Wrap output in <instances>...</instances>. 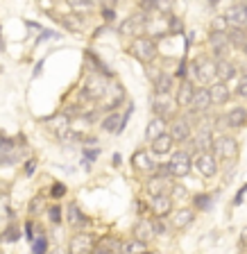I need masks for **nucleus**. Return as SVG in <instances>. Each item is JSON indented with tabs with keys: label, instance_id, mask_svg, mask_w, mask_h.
<instances>
[{
	"label": "nucleus",
	"instance_id": "13",
	"mask_svg": "<svg viewBox=\"0 0 247 254\" xmlns=\"http://www.w3.org/2000/svg\"><path fill=\"white\" fill-rule=\"evenodd\" d=\"M150 77H152V82H154V91H159V93H173L175 77L170 73L154 70V73H150Z\"/></svg>",
	"mask_w": 247,
	"mask_h": 254
},
{
	"label": "nucleus",
	"instance_id": "27",
	"mask_svg": "<svg viewBox=\"0 0 247 254\" xmlns=\"http://www.w3.org/2000/svg\"><path fill=\"white\" fill-rule=\"evenodd\" d=\"M193 220H195V213L190 211V209H182V211L175 213L173 225L177 229H184V227H188V225H193Z\"/></svg>",
	"mask_w": 247,
	"mask_h": 254
},
{
	"label": "nucleus",
	"instance_id": "40",
	"mask_svg": "<svg viewBox=\"0 0 247 254\" xmlns=\"http://www.w3.org/2000/svg\"><path fill=\"white\" fill-rule=\"evenodd\" d=\"M32 248H34V252H37V254H41V252H46L48 243L43 241V238H39V241H34V245H32Z\"/></svg>",
	"mask_w": 247,
	"mask_h": 254
},
{
	"label": "nucleus",
	"instance_id": "4",
	"mask_svg": "<svg viewBox=\"0 0 247 254\" xmlns=\"http://www.w3.org/2000/svg\"><path fill=\"white\" fill-rule=\"evenodd\" d=\"M193 166H195V170L200 175H204V177H213V175L218 173V161H216V157H213L211 150H206V152L200 150L193 159Z\"/></svg>",
	"mask_w": 247,
	"mask_h": 254
},
{
	"label": "nucleus",
	"instance_id": "12",
	"mask_svg": "<svg viewBox=\"0 0 247 254\" xmlns=\"http://www.w3.org/2000/svg\"><path fill=\"white\" fill-rule=\"evenodd\" d=\"M211 105H213V98H211V89L197 86V89H195V98H193V107H190V109H193L195 114H206Z\"/></svg>",
	"mask_w": 247,
	"mask_h": 254
},
{
	"label": "nucleus",
	"instance_id": "50",
	"mask_svg": "<svg viewBox=\"0 0 247 254\" xmlns=\"http://www.w3.org/2000/svg\"><path fill=\"white\" fill-rule=\"evenodd\" d=\"M114 166H121V154H114Z\"/></svg>",
	"mask_w": 247,
	"mask_h": 254
},
{
	"label": "nucleus",
	"instance_id": "44",
	"mask_svg": "<svg viewBox=\"0 0 247 254\" xmlns=\"http://www.w3.org/2000/svg\"><path fill=\"white\" fill-rule=\"evenodd\" d=\"M102 16H105V21H107V23H114V18H116L114 9H105V11H102Z\"/></svg>",
	"mask_w": 247,
	"mask_h": 254
},
{
	"label": "nucleus",
	"instance_id": "45",
	"mask_svg": "<svg viewBox=\"0 0 247 254\" xmlns=\"http://www.w3.org/2000/svg\"><path fill=\"white\" fill-rule=\"evenodd\" d=\"M245 190H247V186H243V189L238 190V195L234 197V204H236V206H238V204H241V202H243V195H245Z\"/></svg>",
	"mask_w": 247,
	"mask_h": 254
},
{
	"label": "nucleus",
	"instance_id": "19",
	"mask_svg": "<svg viewBox=\"0 0 247 254\" xmlns=\"http://www.w3.org/2000/svg\"><path fill=\"white\" fill-rule=\"evenodd\" d=\"M166 132V118L163 116H157V114H154L152 116V121L147 123V129H145V138L150 143L154 141V138L157 136H161V134Z\"/></svg>",
	"mask_w": 247,
	"mask_h": 254
},
{
	"label": "nucleus",
	"instance_id": "1",
	"mask_svg": "<svg viewBox=\"0 0 247 254\" xmlns=\"http://www.w3.org/2000/svg\"><path fill=\"white\" fill-rule=\"evenodd\" d=\"M129 53L134 55L138 62L150 64V62H154V59H157V55H159L157 41H154V39H150V37H143V34H141V37H134V39H131V43H129Z\"/></svg>",
	"mask_w": 247,
	"mask_h": 254
},
{
	"label": "nucleus",
	"instance_id": "25",
	"mask_svg": "<svg viewBox=\"0 0 247 254\" xmlns=\"http://www.w3.org/2000/svg\"><path fill=\"white\" fill-rule=\"evenodd\" d=\"M227 37H229V43H232L234 48H243V46L247 43V32H245V27L232 25L229 30H227Z\"/></svg>",
	"mask_w": 247,
	"mask_h": 254
},
{
	"label": "nucleus",
	"instance_id": "46",
	"mask_svg": "<svg viewBox=\"0 0 247 254\" xmlns=\"http://www.w3.org/2000/svg\"><path fill=\"white\" fill-rule=\"evenodd\" d=\"M39 206H41V197H34V202L30 204V211H32V213L39 211Z\"/></svg>",
	"mask_w": 247,
	"mask_h": 254
},
{
	"label": "nucleus",
	"instance_id": "29",
	"mask_svg": "<svg viewBox=\"0 0 247 254\" xmlns=\"http://www.w3.org/2000/svg\"><path fill=\"white\" fill-rule=\"evenodd\" d=\"M145 250H147V243L136 236H131L129 243H125V252H145Z\"/></svg>",
	"mask_w": 247,
	"mask_h": 254
},
{
	"label": "nucleus",
	"instance_id": "36",
	"mask_svg": "<svg viewBox=\"0 0 247 254\" xmlns=\"http://www.w3.org/2000/svg\"><path fill=\"white\" fill-rule=\"evenodd\" d=\"M75 9H91L93 7V0H68Z\"/></svg>",
	"mask_w": 247,
	"mask_h": 254
},
{
	"label": "nucleus",
	"instance_id": "23",
	"mask_svg": "<svg viewBox=\"0 0 247 254\" xmlns=\"http://www.w3.org/2000/svg\"><path fill=\"white\" fill-rule=\"evenodd\" d=\"M166 189H168V180L166 177H161V175H154L150 182H145V190L147 195H161V193H166Z\"/></svg>",
	"mask_w": 247,
	"mask_h": 254
},
{
	"label": "nucleus",
	"instance_id": "39",
	"mask_svg": "<svg viewBox=\"0 0 247 254\" xmlns=\"http://www.w3.org/2000/svg\"><path fill=\"white\" fill-rule=\"evenodd\" d=\"M141 7L143 11H152V9H157V0H141Z\"/></svg>",
	"mask_w": 247,
	"mask_h": 254
},
{
	"label": "nucleus",
	"instance_id": "6",
	"mask_svg": "<svg viewBox=\"0 0 247 254\" xmlns=\"http://www.w3.org/2000/svg\"><path fill=\"white\" fill-rule=\"evenodd\" d=\"M209 48H211V53H213V57H216V59L225 57L227 50L232 48V43H229V37H227V32H220V30H213V32H211Z\"/></svg>",
	"mask_w": 247,
	"mask_h": 254
},
{
	"label": "nucleus",
	"instance_id": "34",
	"mask_svg": "<svg viewBox=\"0 0 247 254\" xmlns=\"http://www.w3.org/2000/svg\"><path fill=\"white\" fill-rule=\"evenodd\" d=\"M236 93L241 95V98H247V73H243L241 77H238V84H236Z\"/></svg>",
	"mask_w": 247,
	"mask_h": 254
},
{
	"label": "nucleus",
	"instance_id": "9",
	"mask_svg": "<svg viewBox=\"0 0 247 254\" xmlns=\"http://www.w3.org/2000/svg\"><path fill=\"white\" fill-rule=\"evenodd\" d=\"M177 102V100H175ZM173 98H170V93H159V91H154L152 95V111L157 114V116H163V118H168L170 116V111H173Z\"/></svg>",
	"mask_w": 247,
	"mask_h": 254
},
{
	"label": "nucleus",
	"instance_id": "18",
	"mask_svg": "<svg viewBox=\"0 0 247 254\" xmlns=\"http://www.w3.org/2000/svg\"><path fill=\"white\" fill-rule=\"evenodd\" d=\"M131 164H134L136 170H141V173H154V168H157V164L147 157L145 150H138V152L131 154Z\"/></svg>",
	"mask_w": 247,
	"mask_h": 254
},
{
	"label": "nucleus",
	"instance_id": "33",
	"mask_svg": "<svg viewBox=\"0 0 247 254\" xmlns=\"http://www.w3.org/2000/svg\"><path fill=\"white\" fill-rule=\"evenodd\" d=\"M154 173L161 175V177H166V180H170V177H175L173 175V168H170V161L168 164H159L157 168H154Z\"/></svg>",
	"mask_w": 247,
	"mask_h": 254
},
{
	"label": "nucleus",
	"instance_id": "43",
	"mask_svg": "<svg viewBox=\"0 0 247 254\" xmlns=\"http://www.w3.org/2000/svg\"><path fill=\"white\" fill-rule=\"evenodd\" d=\"M63 193H66V186H63V184H57V186H53V195H55V197H62Z\"/></svg>",
	"mask_w": 247,
	"mask_h": 254
},
{
	"label": "nucleus",
	"instance_id": "35",
	"mask_svg": "<svg viewBox=\"0 0 247 254\" xmlns=\"http://www.w3.org/2000/svg\"><path fill=\"white\" fill-rule=\"evenodd\" d=\"M170 195H173V200H184V197H188V193H186L184 186L175 184V186H173V190H170Z\"/></svg>",
	"mask_w": 247,
	"mask_h": 254
},
{
	"label": "nucleus",
	"instance_id": "31",
	"mask_svg": "<svg viewBox=\"0 0 247 254\" xmlns=\"http://www.w3.org/2000/svg\"><path fill=\"white\" fill-rule=\"evenodd\" d=\"M18 236H21L18 227H16V225H9V227L5 229V234H2V241H5V243H14V241H18Z\"/></svg>",
	"mask_w": 247,
	"mask_h": 254
},
{
	"label": "nucleus",
	"instance_id": "11",
	"mask_svg": "<svg viewBox=\"0 0 247 254\" xmlns=\"http://www.w3.org/2000/svg\"><path fill=\"white\" fill-rule=\"evenodd\" d=\"M227 23L236 27H247V2H238V5H232L225 14Z\"/></svg>",
	"mask_w": 247,
	"mask_h": 254
},
{
	"label": "nucleus",
	"instance_id": "3",
	"mask_svg": "<svg viewBox=\"0 0 247 254\" xmlns=\"http://www.w3.org/2000/svg\"><path fill=\"white\" fill-rule=\"evenodd\" d=\"M193 73L200 84H213V82H218V62H213V59H202V62L195 64Z\"/></svg>",
	"mask_w": 247,
	"mask_h": 254
},
{
	"label": "nucleus",
	"instance_id": "14",
	"mask_svg": "<svg viewBox=\"0 0 247 254\" xmlns=\"http://www.w3.org/2000/svg\"><path fill=\"white\" fill-rule=\"evenodd\" d=\"M150 206H152L154 216L166 218L170 211H173V195H168V193H161V195H152V202H150Z\"/></svg>",
	"mask_w": 247,
	"mask_h": 254
},
{
	"label": "nucleus",
	"instance_id": "26",
	"mask_svg": "<svg viewBox=\"0 0 247 254\" xmlns=\"http://www.w3.org/2000/svg\"><path fill=\"white\" fill-rule=\"evenodd\" d=\"M68 220H70V225H73V227H77V229H82V227H86V225H89V218L79 211L77 204H70L68 206Z\"/></svg>",
	"mask_w": 247,
	"mask_h": 254
},
{
	"label": "nucleus",
	"instance_id": "30",
	"mask_svg": "<svg viewBox=\"0 0 247 254\" xmlns=\"http://www.w3.org/2000/svg\"><path fill=\"white\" fill-rule=\"evenodd\" d=\"M193 204H195V209L206 211V209H211V195H206V193H202V195H195L193 197Z\"/></svg>",
	"mask_w": 247,
	"mask_h": 254
},
{
	"label": "nucleus",
	"instance_id": "10",
	"mask_svg": "<svg viewBox=\"0 0 247 254\" xmlns=\"http://www.w3.org/2000/svg\"><path fill=\"white\" fill-rule=\"evenodd\" d=\"M195 89L193 82L190 79H182V84L177 89V95H175V100H177L179 107H184V109H190L193 107V98H195Z\"/></svg>",
	"mask_w": 247,
	"mask_h": 254
},
{
	"label": "nucleus",
	"instance_id": "8",
	"mask_svg": "<svg viewBox=\"0 0 247 254\" xmlns=\"http://www.w3.org/2000/svg\"><path fill=\"white\" fill-rule=\"evenodd\" d=\"M129 116H131V107L127 109V114H116V111H111L109 116L102 121V129H105L107 134H121Z\"/></svg>",
	"mask_w": 247,
	"mask_h": 254
},
{
	"label": "nucleus",
	"instance_id": "17",
	"mask_svg": "<svg viewBox=\"0 0 247 254\" xmlns=\"http://www.w3.org/2000/svg\"><path fill=\"white\" fill-rule=\"evenodd\" d=\"M170 134H173L175 143H186L190 138V123L186 121V118L175 121L173 125H170Z\"/></svg>",
	"mask_w": 247,
	"mask_h": 254
},
{
	"label": "nucleus",
	"instance_id": "51",
	"mask_svg": "<svg viewBox=\"0 0 247 254\" xmlns=\"http://www.w3.org/2000/svg\"><path fill=\"white\" fill-rule=\"evenodd\" d=\"M218 2H220V0H209V5H211V7H216Z\"/></svg>",
	"mask_w": 247,
	"mask_h": 254
},
{
	"label": "nucleus",
	"instance_id": "42",
	"mask_svg": "<svg viewBox=\"0 0 247 254\" xmlns=\"http://www.w3.org/2000/svg\"><path fill=\"white\" fill-rule=\"evenodd\" d=\"M177 77L179 79H188V73H186V62H182L177 66Z\"/></svg>",
	"mask_w": 247,
	"mask_h": 254
},
{
	"label": "nucleus",
	"instance_id": "52",
	"mask_svg": "<svg viewBox=\"0 0 247 254\" xmlns=\"http://www.w3.org/2000/svg\"><path fill=\"white\" fill-rule=\"evenodd\" d=\"M243 53H245V57H247V43H245V46H243Z\"/></svg>",
	"mask_w": 247,
	"mask_h": 254
},
{
	"label": "nucleus",
	"instance_id": "24",
	"mask_svg": "<svg viewBox=\"0 0 247 254\" xmlns=\"http://www.w3.org/2000/svg\"><path fill=\"white\" fill-rule=\"evenodd\" d=\"M234 77H236V66L225 57L218 59V79H222V82H232Z\"/></svg>",
	"mask_w": 247,
	"mask_h": 254
},
{
	"label": "nucleus",
	"instance_id": "41",
	"mask_svg": "<svg viewBox=\"0 0 247 254\" xmlns=\"http://www.w3.org/2000/svg\"><path fill=\"white\" fill-rule=\"evenodd\" d=\"M170 7H173V0H157V9L170 11Z\"/></svg>",
	"mask_w": 247,
	"mask_h": 254
},
{
	"label": "nucleus",
	"instance_id": "5",
	"mask_svg": "<svg viewBox=\"0 0 247 254\" xmlns=\"http://www.w3.org/2000/svg\"><path fill=\"white\" fill-rule=\"evenodd\" d=\"M147 25V11H136L134 16H129L125 23L121 25V34L125 37H141V32L145 30Z\"/></svg>",
	"mask_w": 247,
	"mask_h": 254
},
{
	"label": "nucleus",
	"instance_id": "20",
	"mask_svg": "<svg viewBox=\"0 0 247 254\" xmlns=\"http://www.w3.org/2000/svg\"><path fill=\"white\" fill-rule=\"evenodd\" d=\"M131 236L141 238V241H147V238L157 236V234H154V222H152V220H145V218H141V220L134 225V229H131Z\"/></svg>",
	"mask_w": 247,
	"mask_h": 254
},
{
	"label": "nucleus",
	"instance_id": "48",
	"mask_svg": "<svg viewBox=\"0 0 247 254\" xmlns=\"http://www.w3.org/2000/svg\"><path fill=\"white\" fill-rule=\"evenodd\" d=\"M34 168H37V161L32 159V161H27V166H25V173H27V175H32V173H34Z\"/></svg>",
	"mask_w": 247,
	"mask_h": 254
},
{
	"label": "nucleus",
	"instance_id": "28",
	"mask_svg": "<svg viewBox=\"0 0 247 254\" xmlns=\"http://www.w3.org/2000/svg\"><path fill=\"white\" fill-rule=\"evenodd\" d=\"M0 161H2V166H14L16 164L14 145H11L9 138H5V141H2V154H0Z\"/></svg>",
	"mask_w": 247,
	"mask_h": 254
},
{
	"label": "nucleus",
	"instance_id": "22",
	"mask_svg": "<svg viewBox=\"0 0 247 254\" xmlns=\"http://www.w3.org/2000/svg\"><path fill=\"white\" fill-rule=\"evenodd\" d=\"M93 248V236L91 234H77V236H73V241H70V252H89V250Z\"/></svg>",
	"mask_w": 247,
	"mask_h": 254
},
{
	"label": "nucleus",
	"instance_id": "2",
	"mask_svg": "<svg viewBox=\"0 0 247 254\" xmlns=\"http://www.w3.org/2000/svg\"><path fill=\"white\" fill-rule=\"evenodd\" d=\"M213 152L218 154L225 161H234L238 157V141L229 134H222V136H216L213 141Z\"/></svg>",
	"mask_w": 247,
	"mask_h": 254
},
{
	"label": "nucleus",
	"instance_id": "38",
	"mask_svg": "<svg viewBox=\"0 0 247 254\" xmlns=\"http://www.w3.org/2000/svg\"><path fill=\"white\" fill-rule=\"evenodd\" d=\"M168 23H170V30H173V32H182V30H184V25L179 23L177 16H168Z\"/></svg>",
	"mask_w": 247,
	"mask_h": 254
},
{
	"label": "nucleus",
	"instance_id": "32",
	"mask_svg": "<svg viewBox=\"0 0 247 254\" xmlns=\"http://www.w3.org/2000/svg\"><path fill=\"white\" fill-rule=\"evenodd\" d=\"M48 220L53 222V225H59V222H62V209H59L57 204L48 209Z\"/></svg>",
	"mask_w": 247,
	"mask_h": 254
},
{
	"label": "nucleus",
	"instance_id": "16",
	"mask_svg": "<svg viewBox=\"0 0 247 254\" xmlns=\"http://www.w3.org/2000/svg\"><path fill=\"white\" fill-rule=\"evenodd\" d=\"M211 98H213V105H218V107L227 105L229 98H232V91H229L227 82H222V79L213 82V84H211Z\"/></svg>",
	"mask_w": 247,
	"mask_h": 254
},
{
	"label": "nucleus",
	"instance_id": "7",
	"mask_svg": "<svg viewBox=\"0 0 247 254\" xmlns=\"http://www.w3.org/2000/svg\"><path fill=\"white\" fill-rule=\"evenodd\" d=\"M170 168H173L175 177H186V175L190 173V168H193V159H190L188 152L179 150V152H175L173 159H170Z\"/></svg>",
	"mask_w": 247,
	"mask_h": 254
},
{
	"label": "nucleus",
	"instance_id": "21",
	"mask_svg": "<svg viewBox=\"0 0 247 254\" xmlns=\"http://www.w3.org/2000/svg\"><path fill=\"white\" fill-rule=\"evenodd\" d=\"M173 145H175V138H173V134H166L163 132L161 136H157L152 141V152L154 154H168L170 150H173Z\"/></svg>",
	"mask_w": 247,
	"mask_h": 254
},
{
	"label": "nucleus",
	"instance_id": "37",
	"mask_svg": "<svg viewBox=\"0 0 247 254\" xmlns=\"http://www.w3.org/2000/svg\"><path fill=\"white\" fill-rule=\"evenodd\" d=\"M154 234H157V236H163V234H166V222H163L161 216H157V220H154Z\"/></svg>",
	"mask_w": 247,
	"mask_h": 254
},
{
	"label": "nucleus",
	"instance_id": "15",
	"mask_svg": "<svg viewBox=\"0 0 247 254\" xmlns=\"http://www.w3.org/2000/svg\"><path fill=\"white\" fill-rule=\"evenodd\" d=\"M225 123L227 127H232V129H241V127L247 125V109L245 107H234L225 114Z\"/></svg>",
	"mask_w": 247,
	"mask_h": 254
},
{
	"label": "nucleus",
	"instance_id": "47",
	"mask_svg": "<svg viewBox=\"0 0 247 254\" xmlns=\"http://www.w3.org/2000/svg\"><path fill=\"white\" fill-rule=\"evenodd\" d=\"M241 248L247 250V227H243V232H241Z\"/></svg>",
	"mask_w": 247,
	"mask_h": 254
},
{
	"label": "nucleus",
	"instance_id": "49",
	"mask_svg": "<svg viewBox=\"0 0 247 254\" xmlns=\"http://www.w3.org/2000/svg\"><path fill=\"white\" fill-rule=\"evenodd\" d=\"M25 234H27V238H34V236H32V222H27V225H25Z\"/></svg>",
	"mask_w": 247,
	"mask_h": 254
}]
</instances>
